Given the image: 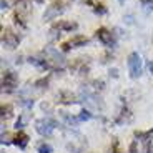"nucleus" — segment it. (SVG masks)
<instances>
[{"instance_id": "f257e3e1", "label": "nucleus", "mask_w": 153, "mask_h": 153, "mask_svg": "<svg viewBox=\"0 0 153 153\" xmlns=\"http://www.w3.org/2000/svg\"><path fill=\"white\" fill-rule=\"evenodd\" d=\"M128 70H130L131 78H138V76L142 75L143 60H142V57L138 55V52H133V53L128 55Z\"/></svg>"}, {"instance_id": "ddd939ff", "label": "nucleus", "mask_w": 153, "mask_h": 153, "mask_svg": "<svg viewBox=\"0 0 153 153\" xmlns=\"http://www.w3.org/2000/svg\"><path fill=\"white\" fill-rule=\"evenodd\" d=\"M38 153H53V148L48 143H40L38 145Z\"/></svg>"}, {"instance_id": "6e6552de", "label": "nucleus", "mask_w": 153, "mask_h": 153, "mask_svg": "<svg viewBox=\"0 0 153 153\" xmlns=\"http://www.w3.org/2000/svg\"><path fill=\"white\" fill-rule=\"evenodd\" d=\"M13 145H17L19 148H25V146L28 145V135L23 133V131H19V133L13 137Z\"/></svg>"}, {"instance_id": "423d86ee", "label": "nucleus", "mask_w": 153, "mask_h": 153, "mask_svg": "<svg viewBox=\"0 0 153 153\" xmlns=\"http://www.w3.org/2000/svg\"><path fill=\"white\" fill-rule=\"evenodd\" d=\"M97 38L107 47H113V43H115L113 35H111V32L107 30V28H98V30H97Z\"/></svg>"}, {"instance_id": "2eb2a0df", "label": "nucleus", "mask_w": 153, "mask_h": 153, "mask_svg": "<svg viewBox=\"0 0 153 153\" xmlns=\"http://www.w3.org/2000/svg\"><path fill=\"white\" fill-rule=\"evenodd\" d=\"M10 115H12V107H10V105L5 107V105H4V107H2V118L7 120V118H10Z\"/></svg>"}, {"instance_id": "f03ea898", "label": "nucleus", "mask_w": 153, "mask_h": 153, "mask_svg": "<svg viewBox=\"0 0 153 153\" xmlns=\"http://www.w3.org/2000/svg\"><path fill=\"white\" fill-rule=\"evenodd\" d=\"M55 126H57V122L52 118H40L35 122V128H37V131L42 137H50V135L53 133Z\"/></svg>"}, {"instance_id": "a211bd4d", "label": "nucleus", "mask_w": 153, "mask_h": 153, "mask_svg": "<svg viewBox=\"0 0 153 153\" xmlns=\"http://www.w3.org/2000/svg\"><path fill=\"white\" fill-rule=\"evenodd\" d=\"M113 153H120V150H118V142L113 143Z\"/></svg>"}, {"instance_id": "39448f33", "label": "nucleus", "mask_w": 153, "mask_h": 153, "mask_svg": "<svg viewBox=\"0 0 153 153\" xmlns=\"http://www.w3.org/2000/svg\"><path fill=\"white\" fill-rule=\"evenodd\" d=\"M17 83H19V76H17V73L13 72H5L4 76H2V87H4V90H13V88L17 87Z\"/></svg>"}, {"instance_id": "9d476101", "label": "nucleus", "mask_w": 153, "mask_h": 153, "mask_svg": "<svg viewBox=\"0 0 153 153\" xmlns=\"http://www.w3.org/2000/svg\"><path fill=\"white\" fill-rule=\"evenodd\" d=\"M88 43V38L87 37H82V35H76V37H73L72 40L68 42L70 48H75V47H85Z\"/></svg>"}, {"instance_id": "f3484780", "label": "nucleus", "mask_w": 153, "mask_h": 153, "mask_svg": "<svg viewBox=\"0 0 153 153\" xmlns=\"http://www.w3.org/2000/svg\"><path fill=\"white\" fill-rule=\"evenodd\" d=\"M22 103L25 105V107H28V108H30V107H33V100H23Z\"/></svg>"}, {"instance_id": "7ed1b4c3", "label": "nucleus", "mask_w": 153, "mask_h": 153, "mask_svg": "<svg viewBox=\"0 0 153 153\" xmlns=\"http://www.w3.org/2000/svg\"><path fill=\"white\" fill-rule=\"evenodd\" d=\"M2 43H4V47L15 48V47L20 43V37L17 33H13L10 28H5V30L2 32Z\"/></svg>"}, {"instance_id": "f8f14e48", "label": "nucleus", "mask_w": 153, "mask_h": 153, "mask_svg": "<svg viewBox=\"0 0 153 153\" xmlns=\"http://www.w3.org/2000/svg\"><path fill=\"white\" fill-rule=\"evenodd\" d=\"M87 4H90V5H93V10L97 12V13H107V8L103 7L102 4H97V2H93V0H87Z\"/></svg>"}, {"instance_id": "6ab92c4d", "label": "nucleus", "mask_w": 153, "mask_h": 153, "mask_svg": "<svg viewBox=\"0 0 153 153\" xmlns=\"http://www.w3.org/2000/svg\"><path fill=\"white\" fill-rule=\"evenodd\" d=\"M7 8H8V4L5 0H2V10H7Z\"/></svg>"}, {"instance_id": "4468645a", "label": "nucleus", "mask_w": 153, "mask_h": 153, "mask_svg": "<svg viewBox=\"0 0 153 153\" xmlns=\"http://www.w3.org/2000/svg\"><path fill=\"white\" fill-rule=\"evenodd\" d=\"M90 118H92V113L88 110H82L80 115H78V120H80V122H87V120H90Z\"/></svg>"}, {"instance_id": "9b49d317", "label": "nucleus", "mask_w": 153, "mask_h": 153, "mask_svg": "<svg viewBox=\"0 0 153 153\" xmlns=\"http://www.w3.org/2000/svg\"><path fill=\"white\" fill-rule=\"evenodd\" d=\"M57 98H65L63 102H62V103H68V105H70V103H75V102H78V100L75 98V95H73V93H70V92H60Z\"/></svg>"}, {"instance_id": "1a4fd4ad", "label": "nucleus", "mask_w": 153, "mask_h": 153, "mask_svg": "<svg viewBox=\"0 0 153 153\" xmlns=\"http://www.w3.org/2000/svg\"><path fill=\"white\" fill-rule=\"evenodd\" d=\"M76 23H73V22H58L57 25H55L52 30H58V33H60L62 30H67V32H72V30H76Z\"/></svg>"}, {"instance_id": "aec40b11", "label": "nucleus", "mask_w": 153, "mask_h": 153, "mask_svg": "<svg viewBox=\"0 0 153 153\" xmlns=\"http://www.w3.org/2000/svg\"><path fill=\"white\" fill-rule=\"evenodd\" d=\"M148 68H150V73L153 75V62H150V65H148Z\"/></svg>"}, {"instance_id": "412c9836", "label": "nucleus", "mask_w": 153, "mask_h": 153, "mask_svg": "<svg viewBox=\"0 0 153 153\" xmlns=\"http://www.w3.org/2000/svg\"><path fill=\"white\" fill-rule=\"evenodd\" d=\"M118 2H120V4H123V2H125V0H118Z\"/></svg>"}, {"instance_id": "20e7f679", "label": "nucleus", "mask_w": 153, "mask_h": 153, "mask_svg": "<svg viewBox=\"0 0 153 153\" xmlns=\"http://www.w3.org/2000/svg\"><path fill=\"white\" fill-rule=\"evenodd\" d=\"M62 12H63V2H62V0H55L53 4L47 8L45 13H43V20H53V19H57Z\"/></svg>"}, {"instance_id": "0eeeda50", "label": "nucleus", "mask_w": 153, "mask_h": 153, "mask_svg": "<svg viewBox=\"0 0 153 153\" xmlns=\"http://www.w3.org/2000/svg\"><path fill=\"white\" fill-rule=\"evenodd\" d=\"M27 5H20L19 8H17V13H15V22H17V25H20L22 28H25L27 27V13H28V8H25Z\"/></svg>"}, {"instance_id": "dca6fc26", "label": "nucleus", "mask_w": 153, "mask_h": 153, "mask_svg": "<svg viewBox=\"0 0 153 153\" xmlns=\"http://www.w3.org/2000/svg\"><path fill=\"white\" fill-rule=\"evenodd\" d=\"M15 128L17 130H20V128H23V118L20 117L19 120H17V123H15Z\"/></svg>"}]
</instances>
